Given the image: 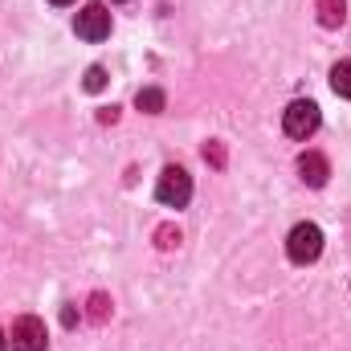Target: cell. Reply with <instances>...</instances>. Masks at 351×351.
Instances as JSON below:
<instances>
[{"label": "cell", "instance_id": "cell-1", "mask_svg": "<svg viewBox=\"0 0 351 351\" xmlns=\"http://www.w3.org/2000/svg\"><path fill=\"white\" fill-rule=\"evenodd\" d=\"M286 254H290V262H294V265L319 262V254H323V229H319V225H311V221L294 225V229H290V237H286Z\"/></svg>", "mask_w": 351, "mask_h": 351}, {"label": "cell", "instance_id": "cell-2", "mask_svg": "<svg viewBox=\"0 0 351 351\" xmlns=\"http://www.w3.org/2000/svg\"><path fill=\"white\" fill-rule=\"evenodd\" d=\"M319 123H323V114H319V106L306 102V98H298V102H290V106L282 110V131H286L290 139H311V135L319 131Z\"/></svg>", "mask_w": 351, "mask_h": 351}, {"label": "cell", "instance_id": "cell-3", "mask_svg": "<svg viewBox=\"0 0 351 351\" xmlns=\"http://www.w3.org/2000/svg\"><path fill=\"white\" fill-rule=\"evenodd\" d=\"M156 200L168 204V208H184L192 200V176L184 168H164L156 180Z\"/></svg>", "mask_w": 351, "mask_h": 351}, {"label": "cell", "instance_id": "cell-4", "mask_svg": "<svg viewBox=\"0 0 351 351\" xmlns=\"http://www.w3.org/2000/svg\"><path fill=\"white\" fill-rule=\"evenodd\" d=\"M45 323L37 315H21L12 323V335H8V348L12 351H45Z\"/></svg>", "mask_w": 351, "mask_h": 351}, {"label": "cell", "instance_id": "cell-5", "mask_svg": "<svg viewBox=\"0 0 351 351\" xmlns=\"http://www.w3.org/2000/svg\"><path fill=\"white\" fill-rule=\"evenodd\" d=\"M74 33H78L82 41H102V37H110V12H106L102 4H86V8L78 12V21H74Z\"/></svg>", "mask_w": 351, "mask_h": 351}, {"label": "cell", "instance_id": "cell-6", "mask_svg": "<svg viewBox=\"0 0 351 351\" xmlns=\"http://www.w3.org/2000/svg\"><path fill=\"white\" fill-rule=\"evenodd\" d=\"M298 172H302V180H306L311 188H323L327 176H331V164H327L319 152H306V156H298Z\"/></svg>", "mask_w": 351, "mask_h": 351}, {"label": "cell", "instance_id": "cell-7", "mask_svg": "<svg viewBox=\"0 0 351 351\" xmlns=\"http://www.w3.org/2000/svg\"><path fill=\"white\" fill-rule=\"evenodd\" d=\"M164 102H168V98H164V90H156V86H147V90H139V94H135V106H139V110H147V114H160V110H164Z\"/></svg>", "mask_w": 351, "mask_h": 351}, {"label": "cell", "instance_id": "cell-8", "mask_svg": "<svg viewBox=\"0 0 351 351\" xmlns=\"http://www.w3.org/2000/svg\"><path fill=\"white\" fill-rule=\"evenodd\" d=\"M331 90H335L339 98H351V62L331 66Z\"/></svg>", "mask_w": 351, "mask_h": 351}, {"label": "cell", "instance_id": "cell-9", "mask_svg": "<svg viewBox=\"0 0 351 351\" xmlns=\"http://www.w3.org/2000/svg\"><path fill=\"white\" fill-rule=\"evenodd\" d=\"M323 25H343V0H323Z\"/></svg>", "mask_w": 351, "mask_h": 351}, {"label": "cell", "instance_id": "cell-10", "mask_svg": "<svg viewBox=\"0 0 351 351\" xmlns=\"http://www.w3.org/2000/svg\"><path fill=\"white\" fill-rule=\"evenodd\" d=\"M102 86H106V70H102V66H90L86 70V90L90 94H98Z\"/></svg>", "mask_w": 351, "mask_h": 351}, {"label": "cell", "instance_id": "cell-11", "mask_svg": "<svg viewBox=\"0 0 351 351\" xmlns=\"http://www.w3.org/2000/svg\"><path fill=\"white\" fill-rule=\"evenodd\" d=\"M176 241H180V233H172V229H160V245H164V250H168V245H176Z\"/></svg>", "mask_w": 351, "mask_h": 351}, {"label": "cell", "instance_id": "cell-12", "mask_svg": "<svg viewBox=\"0 0 351 351\" xmlns=\"http://www.w3.org/2000/svg\"><path fill=\"white\" fill-rule=\"evenodd\" d=\"M0 351H8V335L4 331H0Z\"/></svg>", "mask_w": 351, "mask_h": 351}, {"label": "cell", "instance_id": "cell-13", "mask_svg": "<svg viewBox=\"0 0 351 351\" xmlns=\"http://www.w3.org/2000/svg\"><path fill=\"white\" fill-rule=\"evenodd\" d=\"M49 4H74V0H49Z\"/></svg>", "mask_w": 351, "mask_h": 351}]
</instances>
